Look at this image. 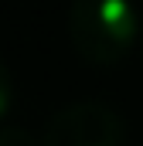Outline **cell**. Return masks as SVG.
Masks as SVG:
<instances>
[{"label": "cell", "instance_id": "cell-1", "mask_svg": "<svg viewBox=\"0 0 143 146\" xmlns=\"http://www.w3.org/2000/svg\"><path fill=\"white\" fill-rule=\"evenodd\" d=\"M68 34L92 65H116L136 34V14L123 0H78L68 10Z\"/></svg>", "mask_w": 143, "mask_h": 146}, {"label": "cell", "instance_id": "cell-2", "mask_svg": "<svg viewBox=\"0 0 143 146\" xmlns=\"http://www.w3.org/2000/svg\"><path fill=\"white\" fill-rule=\"evenodd\" d=\"M44 146H126V129L109 106L75 102L55 112L44 129Z\"/></svg>", "mask_w": 143, "mask_h": 146}, {"label": "cell", "instance_id": "cell-3", "mask_svg": "<svg viewBox=\"0 0 143 146\" xmlns=\"http://www.w3.org/2000/svg\"><path fill=\"white\" fill-rule=\"evenodd\" d=\"M0 146H37V143L21 126H0Z\"/></svg>", "mask_w": 143, "mask_h": 146}, {"label": "cell", "instance_id": "cell-4", "mask_svg": "<svg viewBox=\"0 0 143 146\" xmlns=\"http://www.w3.org/2000/svg\"><path fill=\"white\" fill-rule=\"evenodd\" d=\"M10 99H14V82H10V72H7V65L0 61V115L7 112Z\"/></svg>", "mask_w": 143, "mask_h": 146}]
</instances>
